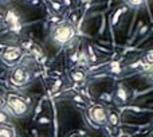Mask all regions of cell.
<instances>
[{
	"instance_id": "6da1fadb",
	"label": "cell",
	"mask_w": 153,
	"mask_h": 137,
	"mask_svg": "<svg viewBox=\"0 0 153 137\" xmlns=\"http://www.w3.org/2000/svg\"><path fill=\"white\" fill-rule=\"evenodd\" d=\"M75 35L74 26L69 22H63V23L55 24L51 28V40L54 42L56 46H65V44L70 43Z\"/></svg>"
},
{
	"instance_id": "7a4b0ae2",
	"label": "cell",
	"mask_w": 153,
	"mask_h": 137,
	"mask_svg": "<svg viewBox=\"0 0 153 137\" xmlns=\"http://www.w3.org/2000/svg\"><path fill=\"white\" fill-rule=\"evenodd\" d=\"M4 100H5V105L8 106V109L11 110V113L14 116H16V117H24L30 112L28 102L22 95H19V94L7 93Z\"/></svg>"
},
{
	"instance_id": "3957f363",
	"label": "cell",
	"mask_w": 153,
	"mask_h": 137,
	"mask_svg": "<svg viewBox=\"0 0 153 137\" xmlns=\"http://www.w3.org/2000/svg\"><path fill=\"white\" fill-rule=\"evenodd\" d=\"M22 59H23V50L19 46H7L0 51V61L7 67L19 66Z\"/></svg>"
},
{
	"instance_id": "277c9868",
	"label": "cell",
	"mask_w": 153,
	"mask_h": 137,
	"mask_svg": "<svg viewBox=\"0 0 153 137\" xmlns=\"http://www.w3.org/2000/svg\"><path fill=\"white\" fill-rule=\"evenodd\" d=\"M31 74V69L27 65H19V66L14 67V70L10 74V79L16 86H23V85L30 82Z\"/></svg>"
},
{
	"instance_id": "5b68a950",
	"label": "cell",
	"mask_w": 153,
	"mask_h": 137,
	"mask_svg": "<svg viewBox=\"0 0 153 137\" xmlns=\"http://www.w3.org/2000/svg\"><path fill=\"white\" fill-rule=\"evenodd\" d=\"M107 117H109V112L103 105H93L89 109V118L97 125H105L107 122Z\"/></svg>"
},
{
	"instance_id": "8992f818",
	"label": "cell",
	"mask_w": 153,
	"mask_h": 137,
	"mask_svg": "<svg viewBox=\"0 0 153 137\" xmlns=\"http://www.w3.org/2000/svg\"><path fill=\"white\" fill-rule=\"evenodd\" d=\"M0 137H16V129L12 125L0 126Z\"/></svg>"
},
{
	"instance_id": "52a82bcc",
	"label": "cell",
	"mask_w": 153,
	"mask_h": 137,
	"mask_svg": "<svg viewBox=\"0 0 153 137\" xmlns=\"http://www.w3.org/2000/svg\"><path fill=\"white\" fill-rule=\"evenodd\" d=\"M114 98H116V101H117L118 104L126 102V100H128V91H126L125 87H122V86L118 87L116 94H114Z\"/></svg>"
},
{
	"instance_id": "ba28073f",
	"label": "cell",
	"mask_w": 153,
	"mask_h": 137,
	"mask_svg": "<svg viewBox=\"0 0 153 137\" xmlns=\"http://www.w3.org/2000/svg\"><path fill=\"white\" fill-rule=\"evenodd\" d=\"M70 77L74 82H82L83 79L86 78V73L83 70H73Z\"/></svg>"
},
{
	"instance_id": "9c48e42d",
	"label": "cell",
	"mask_w": 153,
	"mask_h": 137,
	"mask_svg": "<svg viewBox=\"0 0 153 137\" xmlns=\"http://www.w3.org/2000/svg\"><path fill=\"white\" fill-rule=\"evenodd\" d=\"M120 116L117 113H114V112H110L109 113V117H107V122H109L112 126H118L120 125Z\"/></svg>"
},
{
	"instance_id": "30bf717a",
	"label": "cell",
	"mask_w": 153,
	"mask_h": 137,
	"mask_svg": "<svg viewBox=\"0 0 153 137\" xmlns=\"http://www.w3.org/2000/svg\"><path fill=\"white\" fill-rule=\"evenodd\" d=\"M4 125H10V116L5 110H0V126Z\"/></svg>"
},
{
	"instance_id": "8fae6325",
	"label": "cell",
	"mask_w": 153,
	"mask_h": 137,
	"mask_svg": "<svg viewBox=\"0 0 153 137\" xmlns=\"http://www.w3.org/2000/svg\"><path fill=\"white\" fill-rule=\"evenodd\" d=\"M145 62L148 65H153V51H148L145 55Z\"/></svg>"
},
{
	"instance_id": "7c38bea8",
	"label": "cell",
	"mask_w": 153,
	"mask_h": 137,
	"mask_svg": "<svg viewBox=\"0 0 153 137\" xmlns=\"http://www.w3.org/2000/svg\"><path fill=\"white\" fill-rule=\"evenodd\" d=\"M4 104H5V100H4L3 95H0V110L4 108Z\"/></svg>"
},
{
	"instance_id": "4fadbf2b",
	"label": "cell",
	"mask_w": 153,
	"mask_h": 137,
	"mask_svg": "<svg viewBox=\"0 0 153 137\" xmlns=\"http://www.w3.org/2000/svg\"><path fill=\"white\" fill-rule=\"evenodd\" d=\"M129 5H132V7H138V5H141V1H130V3H128Z\"/></svg>"
},
{
	"instance_id": "5bb4252c",
	"label": "cell",
	"mask_w": 153,
	"mask_h": 137,
	"mask_svg": "<svg viewBox=\"0 0 153 137\" xmlns=\"http://www.w3.org/2000/svg\"><path fill=\"white\" fill-rule=\"evenodd\" d=\"M148 79H149L150 82H153V71H150L149 75H148Z\"/></svg>"
},
{
	"instance_id": "9a60e30c",
	"label": "cell",
	"mask_w": 153,
	"mask_h": 137,
	"mask_svg": "<svg viewBox=\"0 0 153 137\" xmlns=\"http://www.w3.org/2000/svg\"><path fill=\"white\" fill-rule=\"evenodd\" d=\"M69 137H81L79 134H71V136H69Z\"/></svg>"
},
{
	"instance_id": "2e32d148",
	"label": "cell",
	"mask_w": 153,
	"mask_h": 137,
	"mask_svg": "<svg viewBox=\"0 0 153 137\" xmlns=\"http://www.w3.org/2000/svg\"><path fill=\"white\" fill-rule=\"evenodd\" d=\"M152 125H153V121H152Z\"/></svg>"
}]
</instances>
